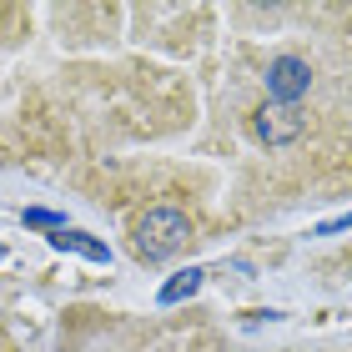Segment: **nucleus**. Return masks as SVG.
<instances>
[{"label": "nucleus", "mask_w": 352, "mask_h": 352, "mask_svg": "<svg viewBox=\"0 0 352 352\" xmlns=\"http://www.w3.org/2000/svg\"><path fill=\"white\" fill-rule=\"evenodd\" d=\"M186 236H191V221H186L182 206H151V212L136 221V252L146 262L176 257V252L186 247Z\"/></svg>", "instance_id": "nucleus-1"}, {"label": "nucleus", "mask_w": 352, "mask_h": 352, "mask_svg": "<svg viewBox=\"0 0 352 352\" xmlns=\"http://www.w3.org/2000/svg\"><path fill=\"white\" fill-rule=\"evenodd\" d=\"M307 91H312V66L302 56H277L267 66V96H272V106H297Z\"/></svg>", "instance_id": "nucleus-2"}, {"label": "nucleus", "mask_w": 352, "mask_h": 352, "mask_svg": "<svg viewBox=\"0 0 352 352\" xmlns=\"http://www.w3.org/2000/svg\"><path fill=\"white\" fill-rule=\"evenodd\" d=\"M302 111L297 106H262L257 116H252V131H257V141H267V146H292V141L302 136Z\"/></svg>", "instance_id": "nucleus-3"}, {"label": "nucleus", "mask_w": 352, "mask_h": 352, "mask_svg": "<svg viewBox=\"0 0 352 352\" xmlns=\"http://www.w3.org/2000/svg\"><path fill=\"white\" fill-rule=\"evenodd\" d=\"M51 242L60 247V252H76V257H86V262H111V252H106V242H96V236H86V232H71V227H60Z\"/></svg>", "instance_id": "nucleus-4"}, {"label": "nucleus", "mask_w": 352, "mask_h": 352, "mask_svg": "<svg viewBox=\"0 0 352 352\" xmlns=\"http://www.w3.org/2000/svg\"><path fill=\"white\" fill-rule=\"evenodd\" d=\"M201 277H206L201 267H186V272H176V277L162 287V307H176V302L197 297V292H201Z\"/></svg>", "instance_id": "nucleus-5"}, {"label": "nucleus", "mask_w": 352, "mask_h": 352, "mask_svg": "<svg viewBox=\"0 0 352 352\" xmlns=\"http://www.w3.org/2000/svg\"><path fill=\"white\" fill-rule=\"evenodd\" d=\"M21 221H25V227H51V232L66 227V217H60V212H45V206H25Z\"/></svg>", "instance_id": "nucleus-6"}, {"label": "nucleus", "mask_w": 352, "mask_h": 352, "mask_svg": "<svg viewBox=\"0 0 352 352\" xmlns=\"http://www.w3.org/2000/svg\"><path fill=\"white\" fill-rule=\"evenodd\" d=\"M352 227V212L347 217H332V221H322V227H317V236H332V232H347Z\"/></svg>", "instance_id": "nucleus-7"}, {"label": "nucleus", "mask_w": 352, "mask_h": 352, "mask_svg": "<svg viewBox=\"0 0 352 352\" xmlns=\"http://www.w3.org/2000/svg\"><path fill=\"white\" fill-rule=\"evenodd\" d=\"M0 262H6V247H0Z\"/></svg>", "instance_id": "nucleus-8"}]
</instances>
